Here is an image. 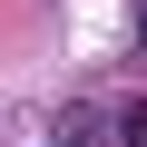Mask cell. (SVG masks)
I'll return each instance as SVG.
<instances>
[{
  "label": "cell",
  "instance_id": "obj_1",
  "mask_svg": "<svg viewBox=\"0 0 147 147\" xmlns=\"http://www.w3.org/2000/svg\"><path fill=\"white\" fill-rule=\"evenodd\" d=\"M137 49H147V20H137Z\"/></svg>",
  "mask_w": 147,
  "mask_h": 147
}]
</instances>
